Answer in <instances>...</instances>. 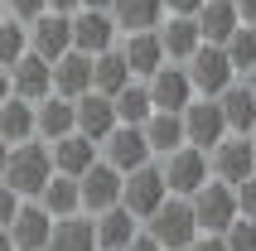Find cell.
<instances>
[{
  "mask_svg": "<svg viewBox=\"0 0 256 251\" xmlns=\"http://www.w3.org/2000/svg\"><path fill=\"white\" fill-rule=\"evenodd\" d=\"M44 10H48V0H5V14H10V20H20V24L39 20Z\"/></svg>",
  "mask_w": 256,
  "mask_h": 251,
  "instance_id": "d590c367",
  "label": "cell"
},
{
  "mask_svg": "<svg viewBox=\"0 0 256 251\" xmlns=\"http://www.w3.org/2000/svg\"><path fill=\"white\" fill-rule=\"evenodd\" d=\"M203 0H164V14H198Z\"/></svg>",
  "mask_w": 256,
  "mask_h": 251,
  "instance_id": "ab89813d",
  "label": "cell"
},
{
  "mask_svg": "<svg viewBox=\"0 0 256 251\" xmlns=\"http://www.w3.org/2000/svg\"><path fill=\"white\" fill-rule=\"evenodd\" d=\"M78 5H82V0H48V10H58V14H72Z\"/></svg>",
  "mask_w": 256,
  "mask_h": 251,
  "instance_id": "b9f144b4",
  "label": "cell"
},
{
  "mask_svg": "<svg viewBox=\"0 0 256 251\" xmlns=\"http://www.w3.org/2000/svg\"><path fill=\"white\" fill-rule=\"evenodd\" d=\"M145 92H150V106H155V112H184L188 102L198 97L194 82H188V68L174 63V58H164V63L145 78Z\"/></svg>",
  "mask_w": 256,
  "mask_h": 251,
  "instance_id": "8992f818",
  "label": "cell"
},
{
  "mask_svg": "<svg viewBox=\"0 0 256 251\" xmlns=\"http://www.w3.org/2000/svg\"><path fill=\"white\" fill-rule=\"evenodd\" d=\"M194 24H198V39L203 44H228L232 29L242 24V14H237L232 0H203L198 14H194Z\"/></svg>",
  "mask_w": 256,
  "mask_h": 251,
  "instance_id": "ffe728a7",
  "label": "cell"
},
{
  "mask_svg": "<svg viewBox=\"0 0 256 251\" xmlns=\"http://www.w3.org/2000/svg\"><path fill=\"white\" fill-rule=\"evenodd\" d=\"M237 14H242V24H256V0H232Z\"/></svg>",
  "mask_w": 256,
  "mask_h": 251,
  "instance_id": "60d3db41",
  "label": "cell"
},
{
  "mask_svg": "<svg viewBox=\"0 0 256 251\" xmlns=\"http://www.w3.org/2000/svg\"><path fill=\"white\" fill-rule=\"evenodd\" d=\"M170 251H188V246H170Z\"/></svg>",
  "mask_w": 256,
  "mask_h": 251,
  "instance_id": "681fc988",
  "label": "cell"
},
{
  "mask_svg": "<svg viewBox=\"0 0 256 251\" xmlns=\"http://www.w3.org/2000/svg\"><path fill=\"white\" fill-rule=\"evenodd\" d=\"M5 72H10V92H14V97H24V102H44L48 92H54V63L39 58L34 48L20 54Z\"/></svg>",
  "mask_w": 256,
  "mask_h": 251,
  "instance_id": "8fae6325",
  "label": "cell"
},
{
  "mask_svg": "<svg viewBox=\"0 0 256 251\" xmlns=\"http://www.w3.org/2000/svg\"><path fill=\"white\" fill-rule=\"evenodd\" d=\"M5 232H10L14 251H44V242H48V232H54V218H48L34 198H24V203H20V212L5 222Z\"/></svg>",
  "mask_w": 256,
  "mask_h": 251,
  "instance_id": "e0dca14e",
  "label": "cell"
},
{
  "mask_svg": "<svg viewBox=\"0 0 256 251\" xmlns=\"http://www.w3.org/2000/svg\"><path fill=\"white\" fill-rule=\"evenodd\" d=\"M112 102H116V121H126V126H145V116L155 112L150 106V92H145V78H130Z\"/></svg>",
  "mask_w": 256,
  "mask_h": 251,
  "instance_id": "4dcf8cb0",
  "label": "cell"
},
{
  "mask_svg": "<svg viewBox=\"0 0 256 251\" xmlns=\"http://www.w3.org/2000/svg\"><path fill=\"white\" fill-rule=\"evenodd\" d=\"M242 78H246V87H252V97H256V68H246Z\"/></svg>",
  "mask_w": 256,
  "mask_h": 251,
  "instance_id": "bcb514c9",
  "label": "cell"
},
{
  "mask_svg": "<svg viewBox=\"0 0 256 251\" xmlns=\"http://www.w3.org/2000/svg\"><path fill=\"white\" fill-rule=\"evenodd\" d=\"M116 20H112V10H72V48L78 54H102V48H112L116 44Z\"/></svg>",
  "mask_w": 256,
  "mask_h": 251,
  "instance_id": "5bb4252c",
  "label": "cell"
},
{
  "mask_svg": "<svg viewBox=\"0 0 256 251\" xmlns=\"http://www.w3.org/2000/svg\"><path fill=\"white\" fill-rule=\"evenodd\" d=\"M184 68H188V82H194L198 97H218L228 82H237V68H232V58H228L222 44H198L184 58Z\"/></svg>",
  "mask_w": 256,
  "mask_h": 251,
  "instance_id": "7a4b0ae2",
  "label": "cell"
},
{
  "mask_svg": "<svg viewBox=\"0 0 256 251\" xmlns=\"http://www.w3.org/2000/svg\"><path fill=\"white\" fill-rule=\"evenodd\" d=\"M155 34H160V48H164V58H174V63H184L194 48H198V24H194V14H164L155 24Z\"/></svg>",
  "mask_w": 256,
  "mask_h": 251,
  "instance_id": "d6986e66",
  "label": "cell"
},
{
  "mask_svg": "<svg viewBox=\"0 0 256 251\" xmlns=\"http://www.w3.org/2000/svg\"><path fill=\"white\" fill-rule=\"evenodd\" d=\"M112 20H116V29H126V34L155 29L160 20H164V0H112Z\"/></svg>",
  "mask_w": 256,
  "mask_h": 251,
  "instance_id": "f1b7e54d",
  "label": "cell"
},
{
  "mask_svg": "<svg viewBox=\"0 0 256 251\" xmlns=\"http://www.w3.org/2000/svg\"><path fill=\"white\" fill-rule=\"evenodd\" d=\"M92 232H97V251H126V242L140 232V218L126 203H112V208L92 212Z\"/></svg>",
  "mask_w": 256,
  "mask_h": 251,
  "instance_id": "ac0fdd59",
  "label": "cell"
},
{
  "mask_svg": "<svg viewBox=\"0 0 256 251\" xmlns=\"http://www.w3.org/2000/svg\"><path fill=\"white\" fill-rule=\"evenodd\" d=\"M164 198H170V184H164V169H160L155 160L140 164V169H130V174H121V203H126L140 222L164 203Z\"/></svg>",
  "mask_w": 256,
  "mask_h": 251,
  "instance_id": "277c9868",
  "label": "cell"
},
{
  "mask_svg": "<svg viewBox=\"0 0 256 251\" xmlns=\"http://www.w3.org/2000/svg\"><path fill=\"white\" fill-rule=\"evenodd\" d=\"M218 106H222V121H228V136H246L256 126V97L246 82H228L218 92Z\"/></svg>",
  "mask_w": 256,
  "mask_h": 251,
  "instance_id": "603a6c76",
  "label": "cell"
},
{
  "mask_svg": "<svg viewBox=\"0 0 256 251\" xmlns=\"http://www.w3.org/2000/svg\"><path fill=\"white\" fill-rule=\"evenodd\" d=\"M48 160H54V174H87V169L102 160V145L97 140H87L82 130H68V136L48 140Z\"/></svg>",
  "mask_w": 256,
  "mask_h": 251,
  "instance_id": "4fadbf2b",
  "label": "cell"
},
{
  "mask_svg": "<svg viewBox=\"0 0 256 251\" xmlns=\"http://www.w3.org/2000/svg\"><path fill=\"white\" fill-rule=\"evenodd\" d=\"M188 208H194V222H198V232H228V222L237 218V194H232V184L208 179L198 194L188 198Z\"/></svg>",
  "mask_w": 256,
  "mask_h": 251,
  "instance_id": "52a82bcc",
  "label": "cell"
},
{
  "mask_svg": "<svg viewBox=\"0 0 256 251\" xmlns=\"http://www.w3.org/2000/svg\"><path fill=\"white\" fill-rule=\"evenodd\" d=\"M48 218H72V212H82V194H78V179L72 174H54V179L44 184V194L34 198Z\"/></svg>",
  "mask_w": 256,
  "mask_h": 251,
  "instance_id": "83f0119b",
  "label": "cell"
},
{
  "mask_svg": "<svg viewBox=\"0 0 256 251\" xmlns=\"http://www.w3.org/2000/svg\"><path fill=\"white\" fill-rule=\"evenodd\" d=\"M188 251H228V242H222V232H198L188 242Z\"/></svg>",
  "mask_w": 256,
  "mask_h": 251,
  "instance_id": "74e56055",
  "label": "cell"
},
{
  "mask_svg": "<svg viewBox=\"0 0 256 251\" xmlns=\"http://www.w3.org/2000/svg\"><path fill=\"white\" fill-rule=\"evenodd\" d=\"M68 130H78V121H72V97L48 92L44 102H34V136L39 140H58V136H68Z\"/></svg>",
  "mask_w": 256,
  "mask_h": 251,
  "instance_id": "7402d4cb",
  "label": "cell"
},
{
  "mask_svg": "<svg viewBox=\"0 0 256 251\" xmlns=\"http://www.w3.org/2000/svg\"><path fill=\"white\" fill-rule=\"evenodd\" d=\"M232 194H237V212L256 222V174H246L242 184H232Z\"/></svg>",
  "mask_w": 256,
  "mask_h": 251,
  "instance_id": "e575fe53",
  "label": "cell"
},
{
  "mask_svg": "<svg viewBox=\"0 0 256 251\" xmlns=\"http://www.w3.org/2000/svg\"><path fill=\"white\" fill-rule=\"evenodd\" d=\"M5 97H10V72L0 68V102H5Z\"/></svg>",
  "mask_w": 256,
  "mask_h": 251,
  "instance_id": "ee69618b",
  "label": "cell"
},
{
  "mask_svg": "<svg viewBox=\"0 0 256 251\" xmlns=\"http://www.w3.org/2000/svg\"><path fill=\"white\" fill-rule=\"evenodd\" d=\"M78 194H82V212H102L112 203H121V169L97 160L87 174H78Z\"/></svg>",
  "mask_w": 256,
  "mask_h": 251,
  "instance_id": "2e32d148",
  "label": "cell"
},
{
  "mask_svg": "<svg viewBox=\"0 0 256 251\" xmlns=\"http://www.w3.org/2000/svg\"><path fill=\"white\" fill-rule=\"evenodd\" d=\"M20 203H24V198H20V194L10 188V184L0 179V227H5V222L14 218V212H20Z\"/></svg>",
  "mask_w": 256,
  "mask_h": 251,
  "instance_id": "8d00e7d4",
  "label": "cell"
},
{
  "mask_svg": "<svg viewBox=\"0 0 256 251\" xmlns=\"http://www.w3.org/2000/svg\"><path fill=\"white\" fill-rule=\"evenodd\" d=\"M126 251H164V246H160V242L150 237V232H145V222H140V232H136V237L126 242Z\"/></svg>",
  "mask_w": 256,
  "mask_h": 251,
  "instance_id": "f35d334b",
  "label": "cell"
},
{
  "mask_svg": "<svg viewBox=\"0 0 256 251\" xmlns=\"http://www.w3.org/2000/svg\"><path fill=\"white\" fill-rule=\"evenodd\" d=\"M160 169H164L170 194H179V198H194L203 184L213 179V169H208V150H198V145H179V150H170Z\"/></svg>",
  "mask_w": 256,
  "mask_h": 251,
  "instance_id": "5b68a950",
  "label": "cell"
},
{
  "mask_svg": "<svg viewBox=\"0 0 256 251\" xmlns=\"http://www.w3.org/2000/svg\"><path fill=\"white\" fill-rule=\"evenodd\" d=\"M145 232H150V237H155L164 251H170V246H188V242L198 237V222H194V208H188V198L170 194L155 212H150V218H145Z\"/></svg>",
  "mask_w": 256,
  "mask_h": 251,
  "instance_id": "3957f363",
  "label": "cell"
},
{
  "mask_svg": "<svg viewBox=\"0 0 256 251\" xmlns=\"http://www.w3.org/2000/svg\"><path fill=\"white\" fill-rule=\"evenodd\" d=\"M222 242H228V251H256V222L237 212L228 222V232H222Z\"/></svg>",
  "mask_w": 256,
  "mask_h": 251,
  "instance_id": "836d02e7",
  "label": "cell"
},
{
  "mask_svg": "<svg viewBox=\"0 0 256 251\" xmlns=\"http://www.w3.org/2000/svg\"><path fill=\"white\" fill-rule=\"evenodd\" d=\"M44 251H97V232H92V218H87V212H72V218H54V232H48Z\"/></svg>",
  "mask_w": 256,
  "mask_h": 251,
  "instance_id": "44dd1931",
  "label": "cell"
},
{
  "mask_svg": "<svg viewBox=\"0 0 256 251\" xmlns=\"http://www.w3.org/2000/svg\"><path fill=\"white\" fill-rule=\"evenodd\" d=\"M72 121H78V130H82L87 140H106L112 136V126H116V102L106 97V92H92L87 87L82 97H72Z\"/></svg>",
  "mask_w": 256,
  "mask_h": 251,
  "instance_id": "9a60e30c",
  "label": "cell"
},
{
  "mask_svg": "<svg viewBox=\"0 0 256 251\" xmlns=\"http://www.w3.org/2000/svg\"><path fill=\"white\" fill-rule=\"evenodd\" d=\"M246 140H252V154H256V126H252V130H246Z\"/></svg>",
  "mask_w": 256,
  "mask_h": 251,
  "instance_id": "c3c4849f",
  "label": "cell"
},
{
  "mask_svg": "<svg viewBox=\"0 0 256 251\" xmlns=\"http://www.w3.org/2000/svg\"><path fill=\"white\" fill-rule=\"evenodd\" d=\"M121 54H126V63H130V78H150V72L164 63V48H160L155 29H136V34H126Z\"/></svg>",
  "mask_w": 256,
  "mask_h": 251,
  "instance_id": "484cf974",
  "label": "cell"
},
{
  "mask_svg": "<svg viewBox=\"0 0 256 251\" xmlns=\"http://www.w3.org/2000/svg\"><path fill=\"white\" fill-rule=\"evenodd\" d=\"M208 169H213V179H222V184H242L246 174H256L252 140L246 136H222L213 150H208Z\"/></svg>",
  "mask_w": 256,
  "mask_h": 251,
  "instance_id": "30bf717a",
  "label": "cell"
},
{
  "mask_svg": "<svg viewBox=\"0 0 256 251\" xmlns=\"http://www.w3.org/2000/svg\"><path fill=\"white\" fill-rule=\"evenodd\" d=\"M179 116H184V140H188V145H198V150H213L218 140L228 136V121H222L218 97H194Z\"/></svg>",
  "mask_w": 256,
  "mask_h": 251,
  "instance_id": "9c48e42d",
  "label": "cell"
},
{
  "mask_svg": "<svg viewBox=\"0 0 256 251\" xmlns=\"http://www.w3.org/2000/svg\"><path fill=\"white\" fill-rule=\"evenodd\" d=\"M130 82V63L121 48H102V54H92V92H106V97H116L121 87Z\"/></svg>",
  "mask_w": 256,
  "mask_h": 251,
  "instance_id": "4316f807",
  "label": "cell"
},
{
  "mask_svg": "<svg viewBox=\"0 0 256 251\" xmlns=\"http://www.w3.org/2000/svg\"><path fill=\"white\" fill-rule=\"evenodd\" d=\"M5 160H10V145H5V140H0V174H5Z\"/></svg>",
  "mask_w": 256,
  "mask_h": 251,
  "instance_id": "7dc6e473",
  "label": "cell"
},
{
  "mask_svg": "<svg viewBox=\"0 0 256 251\" xmlns=\"http://www.w3.org/2000/svg\"><path fill=\"white\" fill-rule=\"evenodd\" d=\"M92 87V54L68 48L63 58H54V92L58 97H82Z\"/></svg>",
  "mask_w": 256,
  "mask_h": 251,
  "instance_id": "cb8c5ba5",
  "label": "cell"
},
{
  "mask_svg": "<svg viewBox=\"0 0 256 251\" xmlns=\"http://www.w3.org/2000/svg\"><path fill=\"white\" fill-rule=\"evenodd\" d=\"M0 179L10 184L20 198H39L44 184L54 179V160H48V140L29 136L20 145H10V160H5V174Z\"/></svg>",
  "mask_w": 256,
  "mask_h": 251,
  "instance_id": "6da1fadb",
  "label": "cell"
},
{
  "mask_svg": "<svg viewBox=\"0 0 256 251\" xmlns=\"http://www.w3.org/2000/svg\"><path fill=\"white\" fill-rule=\"evenodd\" d=\"M0 14H5V0H0Z\"/></svg>",
  "mask_w": 256,
  "mask_h": 251,
  "instance_id": "f907efd6",
  "label": "cell"
},
{
  "mask_svg": "<svg viewBox=\"0 0 256 251\" xmlns=\"http://www.w3.org/2000/svg\"><path fill=\"white\" fill-rule=\"evenodd\" d=\"M29 48L39 58H63L72 48V14H58V10H44L39 20H29Z\"/></svg>",
  "mask_w": 256,
  "mask_h": 251,
  "instance_id": "7c38bea8",
  "label": "cell"
},
{
  "mask_svg": "<svg viewBox=\"0 0 256 251\" xmlns=\"http://www.w3.org/2000/svg\"><path fill=\"white\" fill-rule=\"evenodd\" d=\"M222 48H228V58H232V68H237V72L256 68V24H237Z\"/></svg>",
  "mask_w": 256,
  "mask_h": 251,
  "instance_id": "d6a6232c",
  "label": "cell"
},
{
  "mask_svg": "<svg viewBox=\"0 0 256 251\" xmlns=\"http://www.w3.org/2000/svg\"><path fill=\"white\" fill-rule=\"evenodd\" d=\"M34 136V102H24V97H5L0 102V140L5 145H20V140H29Z\"/></svg>",
  "mask_w": 256,
  "mask_h": 251,
  "instance_id": "f546056e",
  "label": "cell"
},
{
  "mask_svg": "<svg viewBox=\"0 0 256 251\" xmlns=\"http://www.w3.org/2000/svg\"><path fill=\"white\" fill-rule=\"evenodd\" d=\"M20 54H29V24L0 14V68H10Z\"/></svg>",
  "mask_w": 256,
  "mask_h": 251,
  "instance_id": "1f68e13d",
  "label": "cell"
},
{
  "mask_svg": "<svg viewBox=\"0 0 256 251\" xmlns=\"http://www.w3.org/2000/svg\"><path fill=\"white\" fill-rule=\"evenodd\" d=\"M87 10H112V0H82ZM82 5H78V10H82Z\"/></svg>",
  "mask_w": 256,
  "mask_h": 251,
  "instance_id": "7bdbcfd3",
  "label": "cell"
},
{
  "mask_svg": "<svg viewBox=\"0 0 256 251\" xmlns=\"http://www.w3.org/2000/svg\"><path fill=\"white\" fill-rule=\"evenodd\" d=\"M102 160H106L112 169H121V174H130V169L150 164L155 154H150V140H145V130H140V126L116 121V126H112V136L102 140Z\"/></svg>",
  "mask_w": 256,
  "mask_h": 251,
  "instance_id": "ba28073f",
  "label": "cell"
},
{
  "mask_svg": "<svg viewBox=\"0 0 256 251\" xmlns=\"http://www.w3.org/2000/svg\"><path fill=\"white\" fill-rule=\"evenodd\" d=\"M140 130H145V140H150V154H155V160H164L170 150L188 145V140H184V116H179V112H150Z\"/></svg>",
  "mask_w": 256,
  "mask_h": 251,
  "instance_id": "d4e9b609",
  "label": "cell"
},
{
  "mask_svg": "<svg viewBox=\"0 0 256 251\" xmlns=\"http://www.w3.org/2000/svg\"><path fill=\"white\" fill-rule=\"evenodd\" d=\"M0 251H14V242H10V232L0 227Z\"/></svg>",
  "mask_w": 256,
  "mask_h": 251,
  "instance_id": "f6af8a7d",
  "label": "cell"
}]
</instances>
